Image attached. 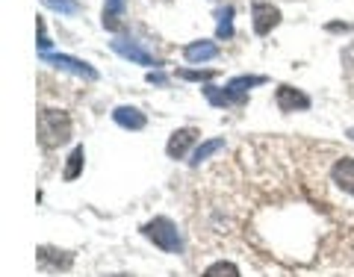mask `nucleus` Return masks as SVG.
Listing matches in <instances>:
<instances>
[{
	"label": "nucleus",
	"mask_w": 354,
	"mask_h": 277,
	"mask_svg": "<svg viewBox=\"0 0 354 277\" xmlns=\"http://www.w3.org/2000/svg\"><path fill=\"white\" fill-rule=\"evenodd\" d=\"M71 139V118L62 109H41L39 113V142L41 148H59Z\"/></svg>",
	"instance_id": "f257e3e1"
},
{
	"label": "nucleus",
	"mask_w": 354,
	"mask_h": 277,
	"mask_svg": "<svg viewBox=\"0 0 354 277\" xmlns=\"http://www.w3.org/2000/svg\"><path fill=\"white\" fill-rule=\"evenodd\" d=\"M145 236L153 242V245H160L162 251H169V254H180V248H183V242H180V233H177V227H174V221L171 218H153V221H148L145 227Z\"/></svg>",
	"instance_id": "f03ea898"
},
{
	"label": "nucleus",
	"mask_w": 354,
	"mask_h": 277,
	"mask_svg": "<svg viewBox=\"0 0 354 277\" xmlns=\"http://www.w3.org/2000/svg\"><path fill=\"white\" fill-rule=\"evenodd\" d=\"M41 62L53 65V68H59V71H71L77 77H86V80H97V71L92 68V65L83 62V59L65 57V53H41Z\"/></svg>",
	"instance_id": "7ed1b4c3"
},
{
	"label": "nucleus",
	"mask_w": 354,
	"mask_h": 277,
	"mask_svg": "<svg viewBox=\"0 0 354 277\" xmlns=\"http://www.w3.org/2000/svg\"><path fill=\"white\" fill-rule=\"evenodd\" d=\"M251 15H254V32L257 36H269L281 24V9L272 3H263V0H254L251 3Z\"/></svg>",
	"instance_id": "20e7f679"
},
{
	"label": "nucleus",
	"mask_w": 354,
	"mask_h": 277,
	"mask_svg": "<svg viewBox=\"0 0 354 277\" xmlns=\"http://www.w3.org/2000/svg\"><path fill=\"white\" fill-rule=\"evenodd\" d=\"M113 50L118 53V57H124V59L136 62V65H153V68L160 65L145 48H139V44H136V41H130V39H115V41H113Z\"/></svg>",
	"instance_id": "39448f33"
},
{
	"label": "nucleus",
	"mask_w": 354,
	"mask_h": 277,
	"mask_svg": "<svg viewBox=\"0 0 354 277\" xmlns=\"http://www.w3.org/2000/svg\"><path fill=\"white\" fill-rule=\"evenodd\" d=\"M274 101H278V109L281 113H295V109H310V97L304 92H298L292 86H281L278 95H274Z\"/></svg>",
	"instance_id": "423d86ee"
},
{
	"label": "nucleus",
	"mask_w": 354,
	"mask_h": 277,
	"mask_svg": "<svg viewBox=\"0 0 354 277\" xmlns=\"http://www.w3.org/2000/svg\"><path fill=\"white\" fill-rule=\"evenodd\" d=\"M198 139V130L195 127H183V130H177L174 136L169 139V145H165V153H169L171 160H180L186 151H189V145Z\"/></svg>",
	"instance_id": "0eeeda50"
},
{
	"label": "nucleus",
	"mask_w": 354,
	"mask_h": 277,
	"mask_svg": "<svg viewBox=\"0 0 354 277\" xmlns=\"http://www.w3.org/2000/svg\"><path fill=\"white\" fill-rule=\"evenodd\" d=\"M330 177H334V183L339 186L342 192L354 195V160L351 157H342L334 162V171H330Z\"/></svg>",
	"instance_id": "6e6552de"
},
{
	"label": "nucleus",
	"mask_w": 354,
	"mask_h": 277,
	"mask_svg": "<svg viewBox=\"0 0 354 277\" xmlns=\"http://www.w3.org/2000/svg\"><path fill=\"white\" fill-rule=\"evenodd\" d=\"M204 95H207V101L213 104V106H239V104H245V101H248V97L236 95L230 86H225V88L207 86V88H204Z\"/></svg>",
	"instance_id": "1a4fd4ad"
},
{
	"label": "nucleus",
	"mask_w": 354,
	"mask_h": 277,
	"mask_svg": "<svg viewBox=\"0 0 354 277\" xmlns=\"http://www.w3.org/2000/svg\"><path fill=\"white\" fill-rule=\"evenodd\" d=\"M113 118H115V124L124 127V130H142L145 127V113H139L136 106H118L113 113Z\"/></svg>",
	"instance_id": "9d476101"
},
{
	"label": "nucleus",
	"mask_w": 354,
	"mask_h": 277,
	"mask_svg": "<svg viewBox=\"0 0 354 277\" xmlns=\"http://www.w3.org/2000/svg\"><path fill=\"white\" fill-rule=\"evenodd\" d=\"M183 57H186V62H207V59L218 57V48L213 41H192V44H186Z\"/></svg>",
	"instance_id": "9b49d317"
},
{
	"label": "nucleus",
	"mask_w": 354,
	"mask_h": 277,
	"mask_svg": "<svg viewBox=\"0 0 354 277\" xmlns=\"http://www.w3.org/2000/svg\"><path fill=\"white\" fill-rule=\"evenodd\" d=\"M124 6H127V0H106V3H104V27H106L109 32L121 30V18H124Z\"/></svg>",
	"instance_id": "f8f14e48"
},
{
	"label": "nucleus",
	"mask_w": 354,
	"mask_h": 277,
	"mask_svg": "<svg viewBox=\"0 0 354 277\" xmlns=\"http://www.w3.org/2000/svg\"><path fill=\"white\" fill-rule=\"evenodd\" d=\"M216 18H218L216 36L227 41L230 36H234V6H221V9H218V12H216Z\"/></svg>",
	"instance_id": "ddd939ff"
},
{
	"label": "nucleus",
	"mask_w": 354,
	"mask_h": 277,
	"mask_svg": "<svg viewBox=\"0 0 354 277\" xmlns=\"http://www.w3.org/2000/svg\"><path fill=\"white\" fill-rule=\"evenodd\" d=\"M221 148H225V139H209V142H204V145H198V151L192 153V165H201L204 160H209Z\"/></svg>",
	"instance_id": "4468645a"
},
{
	"label": "nucleus",
	"mask_w": 354,
	"mask_h": 277,
	"mask_svg": "<svg viewBox=\"0 0 354 277\" xmlns=\"http://www.w3.org/2000/svg\"><path fill=\"white\" fill-rule=\"evenodd\" d=\"M83 160H86V151H83V145L80 148H74L71 151V157H68V165H65V180H77L80 177V171H83Z\"/></svg>",
	"instance_id": "2eb2a0df"
},
{
	"label": "nucleus",
	"mask_w": 354,
	"mask_h": 277,
	"mask_svg": "<svg viewBox=\"0 0 354 277\" xmlns=\"http://www.w3.org/2000/svg\"><path fill=\"white\" fill-rule=\"evenodd\" d=\"M204 277H239V269H236L234 262H225V260H221V262L209 265V269L204 271Z\"/></svg>",
	"instance_id": "dca6fc26"
},
{
	"label": "nucleus",
	"mask_w": 354,
	"mask_h": 277,
	"mask_svg": "<svg viewBox=\"0 0 354 277\" xmlns=\"http://www.w3.org/2000/svg\"><path fill=\"white\" fill-rule=\"evenodd\" d=\"M41 6L53 9V12H62V15H74V12H80L77 0H41Z\"/></svg>",
	"instance_id": "f3484780"
},
{
	"label": "nucleus",
	"mask_w": 354,
	"mask_h": 277,
	"mask_svg": "<svg viewBox=\"0 0 354 277\" xmlns=\"http://www.w3.org/2000/svg\"><path fill=\"white\" fill-rule=\"evenodd\" d=\"M39 260H41V265L53 262V265H59V269H68V265H71L68 254H65V257H50V248H39Z\"/></svg>",
	"instance_id": "a211bd4d"
},
{
	"label": "nucleus",
	"mask_w": 354,
	"mask_h": 277,
	"mask_svg": "<svg viewBox=\"0 0 354 277\" xmlns=\"http://www.w3.org/2000/svg\"><path fill=\"white\" fill-rule=\"evenodd\" d=\"M177 77H180V80H213L216 77V71H189V68H183V71H177Z\"/></svg>",
	"instance_id": "6ab92c4d"
},
{
	"label": "nucleus",
	"mask_w": 354,
	"mask_h": 277,
	"mask_svg": "<svg viewBox=\"0 0 354 277\" xmlns=\"http://www.w3.org/2000/svg\"><path fill=\"white\" fill-rule=\"evenodd\" d=\"M36 27H39V50L41 53H48V48H50V39H48V30H44V21L41 18H36Z\"/></svg>",
	"instance_id": "aec40b11"
},
{
	"label": "nucleus",
	"mask_w": 354,
	"mask_h": 277,
	"mask_svg": "<svg viewBox=\"0 0 354 277\" xmlns=\"http://www.w3.org/2000/svg\"><path fill=\"white\" fill-rule=\"evenodd\" d=\"M148 83H157V86H165V83H169V77H165V74H160V71H151V74H148Z\"/></svg>",
	"instance_id": "412c9836"
},
{
	"label": "nucleus",
	"mask_w": 354,
	"mask_h": 277,
	"mask_svg": "<svg viewBox=\"0 0 354 277\" xmlns=\"http://www.w3.org/2000/svg\"><path fill=\"white\" fill-rule=\"evenodd\" d=\"M328 30H330V32H339V30L346 32V30H351V24H339V21H337V24H328Z\"/></svg>",
	"instance_id": "4be33fe9"
},
{
	"label": "nucleus",
	"mask_w": 354,
	"mask_h": 277,
	"mask_svg": "<svg viewBox=\"0 0 354 277\" xmlns=\"http://www.w3.org/2000/svg\"><path fill=\"white\" fill-rule=\"evenodd\" d=\"M348 136H351V139H354V130H351V133H348Z\"/></svg>",
	"instance_id": "5701e85b"
}]
</instances>
